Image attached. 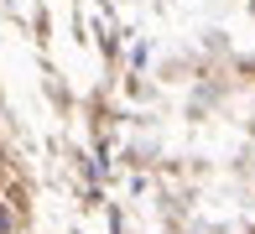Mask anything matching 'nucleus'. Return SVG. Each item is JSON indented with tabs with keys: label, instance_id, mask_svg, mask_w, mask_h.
Here are the masks:
<instances>
[{
	"label": "nucleus",
	"instance_id": "f257e3e1",
	"mask_svg": "<svg viewBox=\"0 0 255 234\" xmlns=\"http://www.w3.org/2000/svg\"><path fill=\"white\" fill-rule=\"evenodd\" d=\"M250 10H255V5H250Z\"/></svg>",
	"mask_w": 255,
	"mask_h": 234
}]
</instances>
